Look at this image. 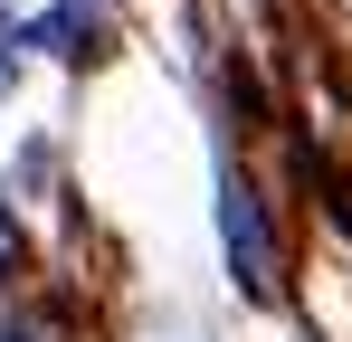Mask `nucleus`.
Listing matches in <instances>:
<instances>
[{"mask_svg":"<svg viewBox=\"0 0 352 342\" xmlns=\"http://www.w3.org/2000/svg\"><path fill=\"white\" fill-rule=\"evenodd\" d=\"M10 76H19V38H0V95H10Z\"/></svg>","mask_w":352,"mask_h":342,"instance_id":"obj_3","label":"nucleus"},{"mask_svg":"<svg viewBox=\"0 0 352 342\" xmlns=\"http://www.w3.org/2000/svg\"><path fill=\"white\" fill-rule=\"evenodd\" d=\"M19 266H29V238H19V219H10V209H0V285L19 276Z\"/></svg>","mask_w":352,"mask_h":342,"instance_id":"obj_2","label":"nucleus"},{"mask_svg":"<svg viewBox=\"0 0 352 342\" xmlns=\"http://www.w3.org/2000/svg\"><path fill=\"white\" fill-rule=\"evenodd\" d=\"M219 238H229L238 295H257V304H276V285H286V247H276V219H267V200H257V181H248L238 162H219Z\"/></svg>","mask_w":352,"mask_h":342,"instance_id":"obj_1","label":"nucleus"}]
</instances>
